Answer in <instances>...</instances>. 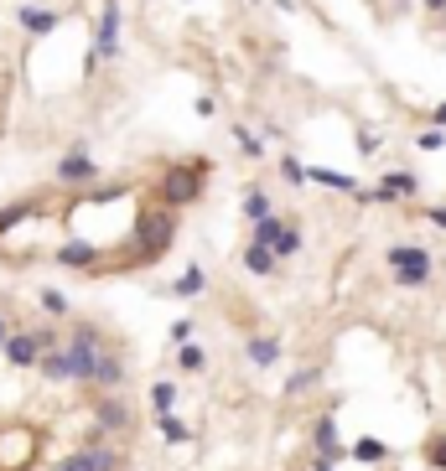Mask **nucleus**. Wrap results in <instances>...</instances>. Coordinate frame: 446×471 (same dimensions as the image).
<instances>
[{"mask_svg":"<svg viewBox=\"0 0 446 471\" xmlns=\"http://www.w3.org/2000/svg\"><path fill=\"white\" fill-rule=\"evenodd\" d=\"M58 186H78V192H94L99 186V166H94V156H88L84 145H73L63 161H58Z\"/></svg>","mask_w":446,"mask_h":471,"instance_id":"nucleus-5","label":"nucleus"},{"mask_svg":"<svg viewBox=\"0 0 446 471\" xmlns=\"http://www.w3.org/2000/svg\"><path fill=\"white\" fill-rule=\"evenodd\" d=\"M415 145H421V150H441V145H446V130H436V124H431V130H421V135H415Z\"/></svg>","mask_w":446,"mask_h":471,"instance_id":"nucleus-34","label":"nucleus"},{"mask_svg":"<svg viewBox=\"0 0 446 471\" xmlns=\"http://www.w3.org/2000/svg\"><path fill=\"white\" fill-rule=\"evenodd\" d=\"M16 26H22L26 37L42 41L63 26V11H58V5H16Z\"/></svg>","mask_w":446,"mask_h":471,"instance_id":"nucleus-7","label":"nucleus"},{"mask_svg":"<svg viewBox=\"0 0 446 471\" xmlns=\"http://www.w3.org/2000/svg\"><path fill=\"white\" fill-rule=\"evenodd\" d=\"M192 114H197V120H213V114H218V104L203 94V99H192Z\"/></svg>","mask_w":446,"mask_h":471,"instance_id":"nucleus-35","label":"nucleus"},{"mask_svg":"<svg viewBox=\"0 0 446 471\" xmlns=\"http://www.w3.org/2000/svg\"><path fill=\"white\" fill-rule=\"evenodd\" d=\"M5 363L11 368H37V358H42V342H37V327H16L11 331V342H5Z\"/></svg>","mask_w":446,"mask_h":471,"instance_id":"nucleus-8","label":"nucleus"},{"mask_svg":"<svg viewBox=\"0 0 446 471\" xmlns=\"http://www.w3.org/2000/svg\"><path fill=\"white\" fill-rule=\"evenodd\" d=\"M171 239H177V213L161 203H150L135 213V233H130V254L146 265V259H161L171 249Z\"/></svg>","mask_w":446,"mask_h":471,"instance_id":"nucleus-2","label":"nucleus"},{"mask_svg":"<svg viewBox=\"0 0 446 471\" xmlns=\"http://www.w3.org/2000/svg\"><path fill=\"white\" fill-rule=\"evenodd\" d=\"M208 171L213 161H203V156H192V161H177L161 171V182H156V203L161 207H192V203H203V192H208Z\"/></svg>","mask_w":446,"mask_h":471,"instance_id":"nucleus-1","label":"nucleus"},{"mask_svg":"<svg viewBox=\"0 0 446 471\" xmlns=\"http://www.w3.org/2000/svg\"><path fill=\"white\" fill-rule=\"evenodd\" d=\"M68 358H73V384H94V368H99V352L109 348V337L94 322H78V327L68 331Z\"/></svg>","mask_w":446,"mask_h":471,"instance_id":"nucleus-3","label":"nucleus"},{"mask_svg":"<svg viewBox=\"0 0 446 471\" xmlns=\"http://www.w3.org/2000/svg\"><path fill=\"white\" fill-rule=\"evenodd\" d=\"M280 233H286V218L270 213V218H259V223H255V244H276Z\"/></svg>","mask_w":446,"mask_h":471,"instance_id":"nucleus-28","label":"nucleus"},{"mask_svg":"<svg viewBox=\"0 0 446 471\" xmlns=\"http://www.w3.org/2000/svg\"><path fill=\"white\" fill-rule=\"evenodd\" d=\"M384 265H389V275H395V285L415 290L431 280V249L421 244H395L389 254H384Z\"/></svg>","mask_w":446,"mask_h":471,"instance_id":"nucleus-4","label":"nucleus"},{"mask_svg":"<svg viewBox=\"0 0 446 471\" xmlns=\"http://www.w3.org/2000/svg\"><path fill=\"white\" fill-rule=\"evenodd\" d=\"M52 259H58L63 269H94L99 265V244H94V239H68Z\"/></svg>","mask_w":446,"mask_h":471,"instance_id":"nucleus-11","label":"nucleus"},{"mask_svg":"<svg viewBox=\"0 0 446 471\" xmlns=\"http://www.w3.org/2000/svg\"><path fill=\"white\" fill-rule=\"evenodd\" d=\"M270 249H276V259H291V254H301V228H296V223H286V233H280Z\"/></svg>","mask_w":446,"mask_h":471,"instance_id":"nucleus-30","label":"nucleus"},{"mask_svg":"<svg viewBox=\"0 0 446 471\" xmlns=\"http://www.w3.org/2000/svg\"><path fill=\"white\" fill-rule=\"evenodd\" d=\"M244 269H250V275H276V269H280L276 249H270V244H255V239H250V244H244Z\"/></svg>","mask_w":446,"mask_h":471,"instance_id":"nucleus-15","label":"nucleus"},{"mask_svg":"<svg viewBox=\"0 0 446 471\" xmlns=\"http://www.w3.org/2000/svg\"><path fill=\"white\" fill-rule=\"evenodd\" d=\"M234 145L244 150V156H250V161H255V156H265V140H259L250 124H234Z\"/></svg>","mask_w":446,"mask_h":471,"instance_id":"nucleus-25","label":"nucleus"},{"mask_svg":"<svg viewBox=\"0 0 446 471\" xmlns=\"http://www.w3.org/2000/svg\"><path fill=\"white\" fill-rule=\"evenodd\" d=\"M130 384V373H125V358L114 352V342H109L105 352H99V368H94V389H105V394H120Z\"/></svg>","mask_w":446,"mask_h":471,"instance_id":"nucleus-9","label":"nucleus"},{"mask_svg":"<svg viewBox=\"0 0 446 471\" xmlns=\"http://www.w3.org/2000/svg\"><path fill=\"white\" fill-rule=\"evenodd\" d=\"M244 358H250L255 368H276L280 342H276V337H250V342H244Z\"/></svg>","mask_w":446,"mask_h":471,"instance_id":"nucleus-18","label":"nucleus"},{"mask_svg":"<svg viewBox=\"0 0 446 471\" xmlns=\"http://www.w3.org/2000/svg\"><path fill=\"white\" fill-rule=\"evenodd\" d=\"M52 471H99V461H94V451H88V446H78V451L63 456V461H58Z\"/></svg>","mask_w":446,"mask_h":471,"instance_id":"nucleus-27","label":"nucleus"},{"mask_svg":"<svg viewBox=\"0 0 446 471\" xmlns=\"http://www.w3.org/2000/svg\"><path fill=\"white\" fill-rule=\"evenodd\" d=\"M425 218H431V223H436V228H446V207H431Z\"/></svg>","mask_w":446,"mask_h":471,"instance_id":"nucleus-38","label":"nucleus"},{"mask_svg":"<svg viewBox=\"0 0 446 471\" xmlns=\"http://www.w3.org/2000/svg\"><path fill=\"white\" fill-rule=\"evenodd\" d=\"M32 213H37V203H32V197H22V203H11V207H0V239H5L16 223H26Z\"/></svg>","mask_w":446,"mask_h":471,"instance_id":"nucleus-19","label":"nucleus"},{"mask_svg":"<svg viewBox=\"0 0 446 471\" xmlns=\"http://www.w3.org/2000/svg\"><path fill=\"white\" fill-rule=\"evenodd\" d=\"M322 384V368H301L296 378H286V399H301V394H312Z\"/></svg>","mask_w":446,"mask_h":471,"instance_id":"nucleus-22","label":"nucleus"},{"mask_svg":"<svg viewBox=\"0 0 446 471\" xmlns=\"http://www.w3.org/2000/svg\"><path fill=\"white\" fill-rule=\"evenodd\" d=\"M120 0H105V5H99V21H94V41H88V47H94V52H99V62H114L120 58Z\"/></svg>","mask_w":446,"mask_h":471,"instance_id":"nucleus-6","label":"nucleus"},{"mask_svg":"<svg viewBox=\"0 0 446 471\" xmlns=\"http://www.w3.org/2000/svg\"><path fill=\"white\" fill-rule=\"evenodd\" d=\"M88 451H94L99 471H125V456H120V446H105V440H88Z\"/></svg>","mask_w":446,"mask_h":471,"instance_id":"nucleus-21","label":"nucleus"},{"mask_svg":"<svg viewBox=\"0 0 446 471\" xmlns=\"http://www.w3.org/2000/svg\"><path fill=\"white\" fill-rule=\"evenodd\" d=\"M431 124H436V130H446V99L436 104V109H431Z\"/></svg>","mask_w":446,"mask_h":471,"instance_id":"nucleus-37","label":"nucleus"},{"mask_svg":"<svg viewBox=\"0 0 446 471\" xmlns=\"http://www.w3.org/2000/svg\"><path fill=\"white\" fill-rule=\"evenodd\" d=\"M37 301H42L47 316H68V295H63V290H52V285H47V290H37Z\"/></svg>","mask_w":446,"mask_h":471,"instance_id":"nucleus-31","label":"nucleus"},{"mask_svg":"<svg viewBox=\"0 0 446 471\" xmlns=\"http://www.w3.org/2000/svg\"><path fill=\"white\" fill-rule=\"evenodd\" d=\"M421 192V182L410 177V171H384L379 182V203H395V197H415Z\"/></svg>","mask_w":446,"mask_h":471,"instance_id":"nucleus-13","label":"nucleus"},{"mask_svg":"<svg viewBox=\"0 0 446 471\" xmlns=\"http://www.w3.org/2000/svg\"><path fill=\"white\" fill-rule=\"evenodd\" d=\"M425 461L436 471H446V435H431V440H425Z\"/></svg>","mask_w":446,"mask_h":471,"instance_id":"nucleus-32","label":"nucleus"},{"mask_svg":"<svg viewBox=\"0 0 446 471\" xmlns=\"http://www.w3.org/2000/svg\"><path fill=\"white\" fill-rule=\"evenodd\" d=\"M312 440H317V456L342 461V451H338V420H332V414H322L317 425H312Z\"/></svg>","mask_w":446,"mask_h":471,"instance_id":"nucleus-14","label":"nucleus"},{"mask_svg":"<svg viewBox=\"0 0 446 471\" xmlns=\"http://www.w3.org/2000/svg\"><path fill=\"white\" fill-rule=\"evenodd\" d=\"M37 378H47V384H73V358H68V348H52L37 358Z\"/></svg>","mask_w":446,"mask_h":471,"instance_id":"nucleus-12","label":"nucleus"},{"mask_svg":"<svg viewBox=\"0 0 446 471\" xmlns=\"http://www.w3.org/2000/svg\"><path fill=\"white\" fill-rule=\"evenodd\" d=\"M425 11H446V0H421Z\"/></svg>","mask_w":446,"mask_h":471,"instance_id":"nucleus-40","label":"nucleus"},{"mask_svg":"<svg viewBox=\"0 0 446 471\" xmlns=\"http://www.w3.org/2000/svg\"><path fill=\"white\" fill-rule=\"evenodd\" d=\"M177 363H182V373H203V368H208V352L192 348V342H182V348H177Z\"/></svg>","mask_w":446,"mask_h":471,"instance_id":"nucleus-29","label":"nucleus"},{"mask_svg":"<svg viewBox=\"0 0 446 471\" xmlns=\"http://www.w3.org/2000/svg\"><path fill=\"white\" fill-rule=\"evenodd\" d=\"M171 404H177V384H167V378H161V384H150V410L171 414Z\"/></svg>","mask_w":446,"mask_h":471,"instance_id":"nucleus-26","label":"nucleus"},{"mask_svg":"<svg viewBox=\"0 0 446 471\" xmlns=\"http://www.w3.org/2000/svg\"><path fill=\"white\" fill-rule=\"evenodd\" d=\"M11 331H16V327H11V322H5V316H0V348H5V342H11Z\"/></svg>","mask_w":446,"mask_h":471,"instance_id":"nucleus-39","label":"nucleus"},{"mask_svg":"<svg viewBox=\"0 0 446 471\" xmlns=\"http://www.w3.org/2000/svg\"><path fill=\"white\" fill-rule=\"evenodd\" d=\"M306 182L332 186V192H359V177H353V171H327V166H306Z\"/></svg>","mask_w":446,"mask_h":471,"instance_id":"nucleus-16","label":"nucleus"},{"mask_svg":"<svg viewBox=\"0 0 446 471\" xmlns=\"http://www.w3.org/2000/svg\"><path fill=\"white\" fill-rule=\"evenodd\" d=\"M171 342H177V348L192 342V322H187V316H182V322H171Z\"/></svg>","mask_w":446,"mask_h":471,"instance_id":"nucleus-36","label":"nucleus"},{"mask_svg":"<svg viewBox=\"0 0 446 471\" xmlns=\"http://www.w3.org/2000/svg\"><path fill=\"white\" fill-rule=\"evenodd\" d=\"M0 135H5V130H0Z\"/></svg>","mask_w":446,"mask_h":471,"instance_id":"nucleus-41","label":"nucleus"},{"mask_svg":"<svg viewBox=\"0 0 446 471\" xmlns=\"http://www.w3.org/2000/svg\"><path fill=\"white\" fill-rule=\"evenodd\" d=\"M353 461H363V466H374V461H384V456H389V446H384V440H369V435H363L359 446H353Z\"/></svg>","mask_w":446,"mask_h":471,"instance_id":"nucleus-23","label":"nucleus"},{"mask_svg":"<svg viewBox=\"0 0 446 471\" xmlns=\"http://www.w3.org/2000/svg\"><path fill=\"white\" fill-rule=\"evenodd\" d=\"M156 425H161V435H167L171 446H187V440H192V430L177 420V414H156Z\"/></svg>","mask_w":446,"mask_h":471,"instance_id":"nucleus-24","label":"nucleus"},{"mask_svg":"<svg viewBox=\"0 0 446 471\" xmlns=\"http://www.w3.org/2000/svg\"><path fill=\"white\" fill-rule=\"evenodd\" d=\"M203 290H208V275H203V265H187L182 275H177V285H171V295H177V301H197Z\"/></svg>","mask_w":446,"mask_h":471,"instance_id":"nucleus-17","label":"nucleus"},{"mask_svg":"<svg viewBox=\"0 0 446 471\" xmlns=\"http://www.w3.org/2000/svg\"><path fill=\"white\" fill-rule=\"evenodd\" d=\"M270 213H276V207H270V197H265V186H250V192H244V218L259 223V218H270Z\"/></svg>","mask_w":446,"mask_h":471,"instance_id":"nucleus-20","label":"nucleus"},{"mask_svg":"<svg viewBox=\"0 0 446 471\" xmlns=\"http://www.w3.org/2000/svg\"><path fill=\"white\" fill-rule=\"evenodd\" d=\"M99 430H109V435H130L135 430V410H130L125 399H99Z\"/></svg>","mask_w":446,"mask_h":471,"instance_id":"nucleus-10","label":"nucleus"},{"mask_svg":"<svg viewBox=\"0 0 446 471\" xmlns=\"http://www.w3.org/2000/svg\"><path fill=\"white\" fill-rule=\"evenodd\" d=\"M280 177H286L291 186H301V182H306V166H301L296 156H280Z\"/></svg>","mask_w":446,"mask_h":471,"instance_id":"nucleus-33","label":"nucleus"}]
</instances>
